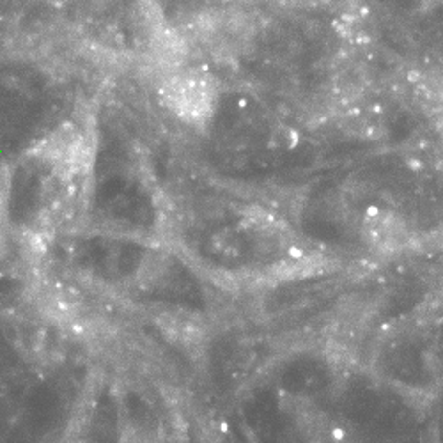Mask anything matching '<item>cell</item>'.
Listing matches in <instances>:
<instances>
[{
    "mask_svg": "<svg viewBox=\"0 0 443 443\" xmlns=\"http://www.w3.org/2000/svg\"><path fill=\"white\" fill-rule=\"evenodd\" d=\"M344 429H342V427H333V429H331V438L335 440V442H342V440H344Z\"/></svg>",
    "mask_w": 443,
    "mask_h": 443,
    "instance_id": "cell-1",
    "label": "cell"
},
{
    "mask_svg": "<svg viewBox=\"0 0 443 443\" xmlns=\"http://www.w3.org/2000/svg\"><path fill=\"white\" fill-rule=\"evenodd\" d=\"M289 256H291V257H294V259H300V257L303 256V252H302V250H298V248H291V250H289Z\"/></svg>",
    "mask_w": 443,
    "mask_h": 443,
    "instance_id": "cell-2",
    "label": "cell"
},
{
    "mask_svg": "<svg viewBox=\"0 0 443 443\" xmlns=\"http://www.w3.org/2000/svg\"><path fill=\"white\" fill-rule=\"evenodd\" d=\"M367 215L369 216H378L379 213H378V208H369L367 210Z\"/></svg>",
    "mask_w": 443,
    "mask_h": 443,
    "instance_id": "cell-3",
    "label": "cell"
}]
</instances>
